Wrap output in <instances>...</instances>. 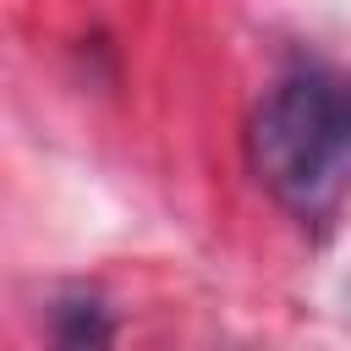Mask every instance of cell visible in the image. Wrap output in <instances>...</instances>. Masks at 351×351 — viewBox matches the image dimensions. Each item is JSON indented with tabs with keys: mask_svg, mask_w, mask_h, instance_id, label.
Segmentation results:
<instances>
[{
	"mask_svg": "<svg viewBox=\"0 0 351 351\" xmlns=\"http://www.w3.org/2000/svg\"><path fill=\"white\" fill-rule=\"evenodd\" d=\"M55 340L60 346H110L115 318L93 296H66V302H55Z\"/></svg>",
	"mask_w": 351,
	"mask_h": 351,
	"instance_id": "7a4b0ae2",
	"label": "cell"
},
{
	"mask_svg": "<svg viewBox=\"0 0 351 351\" xmlns=\"http://www.w3.org/2000/svg\"><path fill=\"white\" fill-rule=\"evenodd\" d=\"M247 154L291 219L329 225L351 197V71H285L247 126Z\"/></svg>",
	"mask_w": 351,
	"mask_h": 351,
	"instance_id": "6da1fadb",
	"label": "cell"
}]
</instances>
